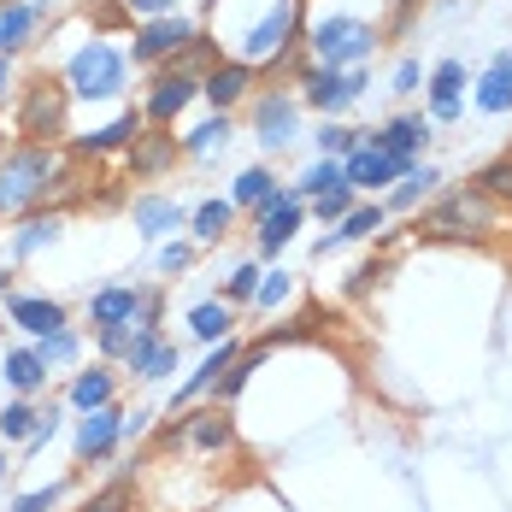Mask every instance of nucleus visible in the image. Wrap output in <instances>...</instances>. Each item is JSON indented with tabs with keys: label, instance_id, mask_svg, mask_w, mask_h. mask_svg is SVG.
<instances>
[{
	"label": "nucleus",
	"instance_id": "nucleus-29",
	"mask_svg": "<svg viewBox=\"0 0 512 512\" xmlns=\"http://www.w3.org/2000/svg\"><path fill=\"white\" fill-rule=\"evenodd\" d=\"M436 183H442V171H436V165H412L407 177H401V183L389 189V212H412V206L424 201V195H430Z\"/></svg>",
	"mask_w": 512,
	"mask_h": 512
},
{
	"label": "nucleus",
	"instance_id": "nucleus-38",
	"mask_svg": "<svg viewBox=\"0 0 512 512\" xmlns=\"http://www.w3.org/2000/svg\"><path fill=\"white\" fill-rule=\"evenodd\" d=\"M471 189H483L489 201L501 206V201H512V154H501V159H489L483 171H477V183Z\"/></svg>",
	"mask_w": 512,
	"mask_h": 512
},
{
	"label": "nucleus",
	"instance_id": "nucleus-12",
	"mask_svg": "<svg viewBox=\"0 0 512 512\" xmlns=\"http://www.w3.org/2000/svg\"><path fill=\"white\" fill-rule=\"evenodd\" d=\"M301 218H307V201L295 195V189H283L277 201L259 206V254H283L289 242H295V230H301Z\"/></svg>",
	"mask_w": 512,
	"mask_h": 512
},
{
	"label": "nucleus",
	"instance_id": "nucleus-32",
	"mask_svg": "<svg viewBox=\"0 0 512 512\" xmlns=\"http://www.w3.org/2000/svg\"><path fill=\"white\" fill-rule=\"evenodd\" d=\"M230 324H236V312L224 307V301H201V307H189V336H201V342H224Z\"/></svg>",
	"mask_w": 512,
	"mask_h": 512
},
{
	"label": "nucleus",
	"instance_id": "nucleus-41",
	"mask_svg": "<svg viewBox=\"0 0 512 512\" xmlns=\"http://www.w3.org/2000/svg\"><path fill=\"white\" fill-rule=\"evenodd\" d=\"M83 512H130V477H112L101 495H89Z\"/></svg>",
	"mask_w": 512,
	"mask_h": 512
},
{
	"label": "nucleus",
	"instance_id": "nucleus-10",
	"mask_svg": "<svg viewBox=\"0 0 512 512\" xmlns=\"http://www.w3.org/2000/svg\"><path fill=\"white\" fill-rule=\"evenodd\" d=\"M430 118L424 112H401V118H389V124H377V130H359V142L365 148H377V154L401 159V165H418V154L430 148Z\"/></svg>",
	"mask_w": 512,
	"mask_h": 512
},
{
	"label": "nucleus",
	"instance_id": "nucleus-35",
	"mask_svg": "<svg viewBox=\"0 0 512 512\" xmlns=\"http://www.w3.org/2000/svg\"><path fill=\"white\" fill-rule=\"evenodd\" d=\"M342 183H348L342 159H318V165H312L307 177L295 183V195H301V201H318V195H330V189H342Z\"/></svg>",
	"mask_w": 512,
	"mask_h": 512
},
{
	"label": "nucleus",
	"instance_id": "nucleus-18",
	"mask_svg": "<svg viewBox=\"0 0 512 512\" xmlns=\"http://www.w3.org/2000/svg\"><path fill=\"white\" fill-rule=\"evenodd\" d=\"M183 159V148H177V136H165L159 124H148L136 142H130V177H142V183H154V177H165L171 165Z\"/></svg>",
	"mask_w": 512,
	"mask_h": 512
},
{
	"label": "nucleus",
	"instance_id": "nucleus-23",
	"mask_svg": "<svg viewBox=\"0 0 512 512\" xmlns=\"http://www.w3.org/2000/svg\"><path fill=\"white\" fill-rule=\"evenodd\" d=\"M136 312H142V289H101V295H89V324L95 330H136Z\"/></svg>",
	"mask_w": 512,
	"mask_h": 512
},
{
	"label": "nucleus",
	"instance_id": "nucleus-24",
	"mask_svg": "<svg viewBox=\"0 0 512 512\" xmlns=\"http://www.w3.org/2000/svg\"><path fill=\"white\" fill-rule=\"evenodd\" d=\"M277 195H283L277 171H271V165H248V171H236V183H230V195H224V201L236 206V212H259V206L277 201Z\"/></svg>",
	"mask_w": 512,
	"mask_h": 512
},
{
	"label": "nucleus",
	"instance_id": "nucleus-8",
	"mask_svg": "<svg viewBox=\"0 0 512 512\" xmlns=\"http://www.w3.org/2000/svg\"><path fill=\"white\" fill-rule=\"evenodd\" d=\"M65 106H71V89L59 83V77H36L30 89H24V106H18V130L30 136V142H59L65 136Z\"/></svg>",
	"mask_w": 512,
	"mask_h": 512
},
{
	"label": "nucleus",
	"instance_id": "nucleus-31",
	"mask_svg": "<svg viewBox=\"0 0 512 512\" xmlns=\"http://www.w3.org/2000/svg\"><path fill=\"white\" fill-rule=\"evenodd\" d=\"M377 230H383V206H354V212L336 224V236L318 242V254H330L336 242H365V236H377Z\"/></svg>",
	"mask_w": 512,
	"mask_h": 512
},
{
	"label": "nucleus",
	"instance_id": "nucleus-25",
	"mask_svg": "<svg viewBox=\"0 0 512 512\" xmlns=\"http://www.w3.org/2000/svg\"><path fill=\"white\" fill-rule=\"evenodd\" d=\"M0 377L12 383V395H18V401H30V395H42V389H48V359L36 354V348H12L6 365H0Z\"/></svg>",
	"mask_w": 512,
	"mask_h": 512
},
{
	"label": "nucleus",
	"instance_id": "nucleus-16",
	"mask_svg": "<svg viewBox=\"0 0 512 512\" xmlns=\"http://www.w3.org/2000/svg\"><path fill=\"white\" fill-rule=\"evenodd\" d=\"M254 77H259V71L248 65V59H218V65L201 77V95L212 101V112H230L236 101H248Z\"/></svg>",
	"mask_w": 512,
	"mask_h": 512
},
{
	"label": "nucleus",
	"instance_id": "nucleus-9",
	"mask_svg": "<svg viewBox=\"0 0 512 512\" xmlns=\"http://www.w3.org/2000/svg\"><path fill=\"white\" fill-rule=\"evenodd\" d=\"M254 136H259V148H265V154L295 148V142H301V101H295V95H283V89L259 95V101H254Z\"/></svg>",
	"mask_w": 512,
	"mask_h": 512
},
{
	"label": "nucleus",
	"instance_id": "nucleus-21",
	"mask_svg": "<svg viewBox=\"0 0 512 512\" xmlns=\"http://www.w3.org/2000/svg\"><path fill=\"white\" fill-rule=\"evenodd\" d=\"M42 18H48V0H12V6H0V59L30 48V36L42 30Z\"/></svg>",
	"mask_w": 512,
	"mask_h": 512
},
{
	"label": "nucleus",
	"instance_id": "nucleus-37",
	"mask_svg": "<svg viewBox=\"0 0 512 512\" xmlns=\"http://www.w3.org/2000/svg\"><path fill=\"white\" fill-rule=\"evenodd\" d=\"M312 142H318V159H348V154L359 148V130H348V124H336V118H324Z\"/></svg>",
	"mask_w": 512,
	"mask_h": 512
},
{
	"label": "nucleus",
	"instance_id": "nucleus-36",
	"mask_svg": "<svg viewBox=\"0 0 512 512\" xmlns=\"http://www.w3.org/2000/svg\"><path fill=\"white\" fill-rule=\"evenodd\" d=\"M36 424H42V407H36V401H12V407H0V436H6V442H30Z\"/></svg>",
	"mask_w": 512,
	"mask_h": 512
},
{
	"label": "nucleus",
	"instance_id": "nucleus-17",
	"mask_svg": "<svg viewBox=\"0 0 512 512\" xmlns=\"http://www.w3.org/2000/svg\"><path fill=\"white\" fill-rule=\"evenodd\" d=\"M118 442H124V412L118 407H95L83 424H77V460L83 465H101Z\"/></svg>",
	"mask_w": 512,
	"mask_h": 512
},
{
	"label": "nucleus",
	"instance_id": "nucleus-11",
	"mask_svg": "<svg viewBox=\"0 0 512 512\" xmlns=\"http://www.w3.org/2000/svg\"><path fill=\"white\" fill-rule=\"evenodd\" d=\"M195 95H201V71L159 65V77L148 83V106H142V112H148V124H159V130H165L177 112H189V101H195Z\"/></svg>",
	"mask_w": 512,
	"mask_h": 512
},
{
	"label": "nucleus",
	"instance_id": "nucleus-44",
	"mask_svg": "<svg viewBox=\"0 0 512 512\" xmlns=\"http://www.w3.org/2000/svg\"><path fill=\"white\" fill-rule=\"evenodd\" d=\"M118 6H124L130 18H142V24H148V18H171V12H183V0H118Z\"/></svg>",
	"mask_w": 512,
	"mask_h": 512
},
{
	"label": "nucleus",
	"instance_id": "nucleus-43",
	"mask_svg": "<svg viewBox=\"0 0 512 512\" xmlns=\"http://www.w3.org/2000/svg\"><path fill=\"white\" fill-rule=\"evenodd\" d=\"M289 289H295V277H289V271H265V277H259L254 307H283V301H289Z\"/></svg>",
	"mask_w": 512,
	"mask_h": 512
},
{
	"label": "nucleus",
	"instance_id": "nucleus-51",
	"mask_svg": "<svg viewBox=\"0 0 512 512\" xmlns=\"http://www.w3.org/2000/svg\"><path fill=\"white\" fill-rule=\"evenodd\" d=\"M0 6H12V0H0Z\"/></svg>",
	"mask_w": 512,
	"mask_h": 512
},
{
	"label": "nucleus",
	"instance_id": "nucleus-45",
	"mask_svg": "<svg viewBox=\"0 0 512 512\" xmlns=\"http://www.w3.org/2000/svg\"><path fill=\"white\" fill-rule=\"evenodd\" d=\"M59 495H65L59 483H48V489H30V495H18V501H12V512H53V507H59Z\"/></svg>",
	"mask_w": 512,
	"mask_h": 512
},
{
	"label": "nucleus",
	"instance_id": "nucleus-39",
	"mask_svg": "<svg viewBox=\"0 0 512 512\" xmlns=\"http://www.w3.org/2000/svg\"><path fill=\"white\" fill-rule=\"evenodd\" d=\"M259 277H265V271H259L254 259H242V265L224 277V307H248V301L259 295Z\"/></svg>",
	"mask_w": 512,
	"mask_h": 512
},
{
	"label": "nucleus",
	"instance_id": "nucleus-50",
	"mask_svg": "<svg viewBox=\"0 0 512 512\" xmlns=\"http://www.w3.org/2000/svg\"><path fill=\"white\" fill-rule=\"evenodd\" d=\"M6 471H12V465H6V460H0V477H6Z\"/></svg>",
	"mask_w": 512,
	"mask_h": 512
},
{
	"label": "nucleus",
	"instance_id": "nucleus-13",
	"mask_svg": "<svg viewBox=\"0 0 512 512\" xmlns=\"http://www.w3.org/2000/svg\"><path fill=\"white\" fill-rule=\"evenodd\" d=\"M236 359H242V342H236V336L212 342V354H206L201 365H195V371H189V383H177V389H171V412H183L189 401H201L206 389H212V383H218V377H224V371L236 365Z\"/></svg>",
	"mask_w": 512,
	"mask_h": 512
},
{
	"label": "nucleus",
	"instance_id": "nucleus-19",
	"mask_svg": "<svg viewBox=\"0 0 512 512\" xmlns=\"http://www.w3.org/2000/svg\"><path fill=\"white\" fill-rule=\"evenodd\" d=\"M342 171H348V189L359 195V189H389V183H401L412 165H401V159H389V154H377V148L359 142L354 154L342 159Z\"/></svg>",
	"mask_w": 512,
	"mask_h": 512
},
{
	"label": "nucleus",
	"instance_id": "nucleus-7",
	"mask_svg": "<svg viewBox=\"0 0 512 512\" xmlns=\"http://www.w3.org/2000/svg\"><path fill=\"white\" fill-rule=\"evenodd\" d=\"M195 42H201V24H195L189 12L148 18V24L136 30V42H130V59H136V65H171V59H183Z\"/></svg>",
	"mask_w": 512,
	"mask_h": 512
},
{
	"label": "nucleus",
	"instance_id": "nucleus-48",
	"mask_svg": "<svg viewBox=\"0 0 512 512\" xmlns=\"http://www.w3.org/2000/svg\"><path fill=\"white\" fill-rule=\"evenodd\" d=\"M418 83H424L418 59H401V71H395V95H418Z\"/></svg>",
	"mask_w": 512,
	"mask_h": 512
},
{
	"label": "nucleus",
	"instance_id": "nucleus-34",
	"mask_svg": "<svg viewBox=\"0 0 512 512\" xmlns=\"http://www.w3.org/2000/svg\"><path fill=\"white\" fill-rule=\"evenodd\" d=\"M42 242H59V218H42V212H30L24 224H18V236H12V259H30Z\"/></svg>",
	"mask_w": 512,
	"mask_h": 512
},
{
	"label": "nucleus",
	"instance_id": "nucleus-49",
	"mask_svg": "<svg viewBox=\"0 0 512 512\" xmlns=\"http://www.w3.org/2000/svg\"><path fill=\"white\" fill-rule=\"evenodd\" d=\"M6 89H12V65L0 59V95H6Z\"/></svg>",
	"mask_w": 512,
	"mask_h": 512
},
{
	"label": "nucleus",
	"instance_id": "nucleus-20",
	"mask_svg": "<svg viewBox=\"0 0 512 512\" xmlns=\"http://www.w3.org/2000/svg\"><path fill=\"white\" fill-rule=\"evenodd\" d=\"M471 106L489 112V118H507L512 112V48H501L489 59V71H483L477 89H471Z\"/></svg>",
	"mask_w": 512,
	"mask_h": 512
},
{
	"label": "nucleus",
	"instance_id": "nucleus-27",
	"mask_svg": "<svg viewBox=\"0 0 512 512\" xmlns=\"http://www.w3.org/2000/svg\"><path fill=\"white\" fill-rule=\"evenodd\" d=\"M136 130H142V112H124V118H112L106 130L77 136V154H118V148H130V142H136Z\"/></svg>",
	"mask_w": 512,
	"mask_h": 512
},
{
	"label": "nucleus",
	"instance_id": "nucleus-5",
	"mask_svg": "<svg viewBox=\"0 0 512 512\" xmlns=\"http://www.w3.org/2000/svg\"><path fill=\"white\" fill-rule=\"evenodd\" d=\"M295 89H301V106L312 112H324V118H336V112H348V106L371 89V77H365V65L359 71H330V65H301L295 71Z\"/></svg>",
	"mask_w": 512,
	"mask_h": 512
},
{
	"label": "nucleus",
	"instance_id": "nucleus-26",
	"mask_svg": "<svg viewBox=\"0 0 512 512\" xmlns=\"http://www.w3.org/2000/svg\"><path fill=\"white\" fill-rule=\"evenodd\" d=\"M189 224V212L171 201V195H142L136 201V230H142V242H159V236H171V230H183Z\"/></svg>",
	"mask_w": 512,
	"mask_h": 512
},
{
	"label": "nucleus",
	"instance_id": "nucleus-4",
	"mask_svg": "<svg viewBox=\"0 0 512 512\" xmlns=\"http://www.w3.org/2000/svg\"><path fill=\"white\" fill-rule=\"evenodd\" d=\"M424 236H442V242H471V236H495L501 230V206L489 201L483 189H454L448 201H436L418 224Z\"/></svg>",
	"mask_w": 512,
	"mask_h": 512
},
{
	"label": "nucleus",
	"instance_id": "nucleus-2",
	"mask_svg": "<svg viewBox=\"0 0 512 512\" xmlns=\"http://www.w3.org/2000/svg\"><path fill=\"white\" fill-rule=\"evenodd\" d=\"M312 65H330V71H359L371 53L383 48V30L359 12H330L312 24Z\"/></svg>",
	"mask_w": 512,
	"mask_h": 512
},
{
	"label": "nucleus",
	"instance_id": "nucleus-28",
	"mask_svg": "<svg viewBox=\"0 0 512 512\" xmlns=\"http://www.w3.org/2000/svg\"><path fill=\"white\" fill-rule=\"evenodd\" d=\"M224 136H230V112H212L206 124H189V136H177V148L189 159H212L224 148Z\"/></svg>",
	"mask_w": 512,
	"mask_h": 512
},
{
	"label": "nucleus",
	"instance_id": "nucleus-33",
	"mask_svg": "<svg viewBox=\"0 0 512 512\" xmlns=\"http://www.w3.org/2000/svg\"><path fill=\"white\" fill-rule=\"evenodd\" d=\"M112 371L106 365H95V371H83L77 383H71V407H83V412H95V407H112Z\"/></svg>",
	"mask_w": 512,
	"mask_h": 512
},
{
	"label": "nucleus",
	"instance_id": "nucleus-1",
	"mask_svg": "<svg viewBox=\"0 0 512 512\" xmlns=\"http://www.w3.org/2000/svg\"><path fill=\"white\" fill-rule=\"evenodd\" d=\"M71 189V159L59 154V142H24L12 154H0V218L12 212H36L42 201H59Z\"/></svg>",
	"mask_w": 512,
	"mask_h": 512
},
{
	"label": "nucleus",
	"instance_id": "nucleus-42",
	"mask_svg": "<svg viewBox=\"0 0 512 512\" xmlns=\"http://www.w3.org/2000/svg\"><path fill=\"white\" fill-rule=\"evenodd\" d=\"M312 212H318L324 224H342V218L354 212V189L342 183V189H330V195H318V201H312Z\"/></svg>",
	"mask_w": 512,
	"mask_h": 512
},
{
	"label": "nucleus",
	"instance_id": "nucleus-30",
	"mask_svg": "<svg viewBox=\"0 0 512 512\" xmlns=\"http://www.w3.org/2000/svg\"><path fill=\"white\" fill-rule=\"evenodd\" d=\"M230 224H236V206L230 201H201L195 206V218H189V230H195V242H224L230 236Z\"/></svg>",
	"mask_w": 512,
	"mask_h": 512
},
{
	"label": "nucleus",
	"instance_id": "nucleus-40",
	"mask_svg": "<svg viewBox=\"0 0 512 512\" xmlns=\"http://www.w3.org/2000/svg\"><path fill=\"white\" fill-rule=\"evenodd\" d=\"M77 348H83V342H77V330H71V324H65V330H53V336H42V342H36V354L48 359V371H53V365H71V359H77Z\"/></svg>",
	"mask_w": 512,
	"mask_h": 512
},
{
	"label": "nucleus",
	"instance_id": "nucleus-47",
	"mask_svg": "<svg viewBox=\"0 0 512 512\" xmlns=\"http://www.w3.org/2000/svg\"><path fill=\"white\" fill-rule=\"evenodd\" d=\"M95 348H101L106 359H124V348H130V330H95Z\"/></svg>",
	"mask_w": 512,
	"mask_h": 512
},
{
	"label": "nucleus",
	"instance_id": "nucleus-3",
	"mask_svg": "<svg viewBox=\"0 0 512 512\" xmlns=\"http://www.w3.org/2000/svg\"><path fill=\"white\" fill-rule=\"evenodd\" d=\"M124 83H130V59L112 48L106 36L83 42V48L71 53V65H65V89H71L77 101H118Z\"/></svg>",
	"mask_w": 512,
	"mask_h": 512
},
{
	"label": "nucleus",
	"instance_id": "nucleus-6",
	"mask_svg": "<svg viewBox=\"0 0 512 512\" xmlns=\"http://www.w3.org/2000/svg\"><path fill=\"white\" fill-rule=\"evenodd\" d=\"M295 30H301V0H271V12L259 18L254 30H248V42H242V59L248 65H283L289 48H295Z\"/></svg>",
	"mask_w": 512,
	"mask_h": 512
},
{
	"label": "nucleus",
	"instance_id": "nucleus-14",
	"mask_svg": "<svg viewBox=\"0 0 512 512\" xmlns=\"http://www.w3.org/2000/svg\"><path fill=\"white\" fill-rule=\"evenodd\" d=\"M124 365L136 371V383H159V377H171V371H177V348H171L159 330H130Z\"/></svg>",
	"mask_w": 512,
	"mask_h": 512
},
{
	"label": "nucleus",
	"instance_id": "nucleus-15",
	"mask_svg": "<svg viewBox=\"0 0 512 512\" xmlns=\"http://www.w3.org/2000/svg\"><path fill=\"white\" fill-rule=\"evenodd\" d=\"M465 77H471V71H465L460 59H442V65L430 71V83H424V89H430V112H424L430 124H454L465 112Z\"/></svg>",
	"mask_w": 512,
	"mask_h": 512
},
{
	"label": "nucleus",
	"instance_id": "nucleus-46",
	"mask_svg": "<svg viewBox=\"0 0 512 512\" xmlns=\"http://www.w3.org/2000/svg\"><path fill=\"white\" fill-rule=\"evenodd\" d=\"M189 265H195V242H171V248L159 254V271H171V277L189 271Z\"/></svg>",
	"mask_w": 512,
	"mask_h": 512
},
{
	"label": "nucleus",
	"instance_id": "nucleus-22",
	"mask_svg": "<svg viewBox=\"0 0 512 512\" xmlns=\"http://www.w3.org/2000/svg\"><path fill=\"white\" fill-rule=\"evenodd\" d=\"M6 318L24 330V336H53V330H65V307L48 301V295H6Z\"/></svg>",
	"mask_w": 512,
	"mask_h": 512
}]
</instances>
